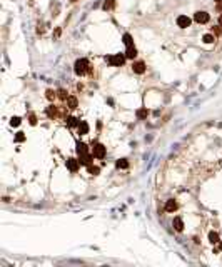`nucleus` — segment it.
I'll return each instance as SVG.
<instances>
[{
    "label": "nucleus",
    "mask_w": 222,
    "mask_h": 267,
    "mask_svg": "<svg viewBox=\"0 0 222 267\" xmlns=\"http://www.w3.org/2000/svg\"><path fill=\"white\" fill-rule=\"evenodd\" d=\"M92 155L95 159H104L105 157V147L102 144H92Z\"/></svg>",
    "instance_id": "nucleus-1"
},
{
    "label": "nucleus",
    "mask_w": 222,
    "mask_h": 267,
    "mask_svg": "<svg viewBox=\"0 0 222 267\" xmlns=\"http://www.w3.org/2000/svg\"><path fill=\"white\" fill-rule=\"evenodd\" d=\"M87 69H89V62L85 59H80V60L75 62V74L77 75H84L87 72Z\"/></svg>",
    "instance_id": "nucleus-2"
},
{
    "label": "nucleus",
    "mask_w": 222,
    "mask_h": 267,
    "mask_svg": "<svg viewBox=\"0 0 222 267\" xmlns=\"http://www.w3.org/2000/svg\"><path fill=\"white\" fill-rule=\"evenodd\" d=\"M194 20H196L197 24H207V22L211 20V17H209L207 12H196V14H194Z\"/></svg>",
    "instance_id": "nucleus-3"
},
{
    "label": "nucleus",
    "mask_w": 222,
    "mask_h": 267,
    "mask_svg": "<svg viewBox=\"0 0 222 267\" xmlns=\"http://www.w3.org/2000/svg\"><path fill=\"white\" fill-rule=\"evenodd\" d=\"M112 65H115V67H119V65H122L125 62V55H122V54H115V55H112V57H109L107 59Z\"/></svg>",
    "instance_id": "nucleus-4"
},
{
    "label": "nucleus",
    "mask_w": 222,
    "mask_h": 267,
    "mask_svg": "<svg viewBox=\"0 0 222 267\" xmlns=\"http://www.w3.org/2000/svg\"><path fill=\"white\" fill-rule=\"evenodd\" d=\"M177 25L181 27V29H187V27L191 25V19L187 15H179L177 17Z\"/></svg>",
    "instance_id": "nucleus-5"
},
{
    "label": "nucleus",
    "mask_w": 222,
    "mask_h": 267,
    "mask_svg": "<svg viewBox=\"0 0 222 267\" xmlns=\"http://www.w3.org/2000/svg\"><path fill=\"white\" fill-rule=\"evenodd\" d=\"M79 160H80V165H90L94 160L92 152H90V154L87 152V154H84V155H79Z\"/></svg>",
    "instance_id": "nucleus-6"
},
{
    "label": "nucleus",
    "mask_w": 222,
    "mask_h": 267,
    "mask_svg": "<svg viewBox=\"0 0 222 267\" xmlns=\"http://www.w3.org/2000/svg\"><path fill=\"white\" fill-rule=\"evenodd\" d=\"M79 165H80V160H77V159H69L67 160V169L70 170V172H77Z\"/></svg>",
    "instance_id": "nucleus-7"
},
{
    "label": "nucleus",
    "mask_w": 222,
    "mask_h": 267,
    "mask_svg": "<svg viewBox=\"0 0 222 267\" xmlns=\"http://www.w3.org/2000/svg\"><path fill=\"white\" fill-rule=\"evenodd\" d=\"M177 207H179V206H177L176 200H174V199H169L167 202H165V207H164V209H165V212H176Z\"/></svg>",
    "instance_id": "nucleus-8"
},
{
    "label": "nucleus",
    "mask_w": 222,
    "mask_h": 267,
    "mask_svg": "<svg viewBox=\"0 0 222 267\" xmlns=\"http://www.w3.org/2000/svg\"><path fill=\"white\" fill-rule=\"evenodd\" d=\"M172 226H174V229H176L177 232H182V231H184V221H182L181 217H174Z\"/></svg>",
    "instance_id": "nucleus-9"
},
{
    "label": "nucleus",
    "mask_w": 222,
    "mask_h": 267,
    "mask_svg": "<svg viewBox=\"0 0 222 267\" xmlns=\"http://www.w3.org/2000/svg\"><path fill=\"white\" fill-rule=\"evenodd\" d=\"M132 69H134L135 74H144L145 72V64L144 62H135L134 65H132Z\"/></svg>",
    "instance_id": "nucleus-10"
},
{
    "label": "nucleus",
    "mask_w": 222,
    "mask_h": 267,
    "mask_svg": "<svg viewBox=\"0 0 222 267\" xmlns=\"http://www.w3.org/2000/svg\"><path fill=\"white\" fill-rule=\"evenodd\" d=\"M79 134L80 135H85V134H89V124L84 122V120H80V124H79Z\"/></svg>",
    "instance_id": "nucleus-11"
},
{
    "label": "nucleus",
    "mask_w": 222,
    "mask_h": 267,
    "mask_svg": "<svg viewBox=\"0 0 222 267\" xmlns=\"http://www.w3.org/2000/svg\"><path fill=\"white\" fill-rule=\"evenodd\" d=\"M89 149H87V144H84V142H77V154L79 155H84L87 154Z\"/></svg>",
    "instance_id": "nucleus-12"
},
{
    "label": "nucleus",
    "mask_w": 222,
    "mask_h": 267,
    "mask_svg": "<svg viewBox=\"0 0 222 267\" xmlns=\"http://www.w3.org/2000/svg\"><path fill=\"white\" fill-rule=\"evenodd\" d=\"M125 57H127V59H134V57H137V49H135L134 45H132V47H127Z\"/></svg>",
    "instance_id": "nucleus-13"
},
{
    "label": "nucleus",
    "mask_w": 222,
    "mask_h": 267,
    "mask_svg": "<svg viewBox=\"0 0 222 267\" xmlns=\"http://www.w3.org/2000/svg\"><path fill=\"white\" fill-rule=\"evenodd\" d=\"M209 241H211L212 244H219V242H221V239H219V234H217L216 231H211V232H209Z\"/></svg>",
    "instance_id": "nucleus-14"
},
{
    "label": "nucleus",
    "mask_w": 222,
    "mask_h": 267,
    "mask_svg": "<svg viewBox=\"0 0 222 267\" xmlns=\"http://www.w3.org/2000/svg\"><path fill=\"white\" fill-rule=\"evenodd\" d=\"M79 124H80V120L75 117H67V125L69 127H79Z\"/></svg>",
    "instance_id": "nucleus-15"
},
{
    "label": "nucleus",
    "mask_w": 222,
    "mask_h": 267,
    "mask_svg": "<svg viewBox=\"0 0 222 267\" xmlns=\"http://www.w3.org/2000/svg\"><path fill=\"white\" fill-rule=\"evenodd\" d=\"M87 172H89L90 175H99L100 169H99L97 165H92V164H90V165H87Z\"/></svg>",
    "instance_id": "nucleus-16"
},
{
    "label": "nucleus",
    "mask_w": 222,
    "mask_h": 267,
    "mask_svg": "<svg viewBox=\"0 0 222 267\" xmlns=\"http://www.w3.org/2000/svg\"><path fill=\"white\" fill-rule=\"evenodd\" d=\"M115 165H117V169H127V167H129V162L125 159H119L115 162Z\"/></svg>",
    "instance_id": "nucleus-17"
},
{
    "label": "nucleus",
    "mask_w": 222,
    "mask_h": 267,
    "mask_svg": "<svg viewBox=\"0 0 222 267\" xmlns=\"http://www.w3.org/2000/svg\"><path fill=\"white\" fill-rule=\"evenodd\" d=\"M202 40H204V44H212V42L216 40V35H214V34H206V35L202 37Z\"/></svg>",
    "instance_id": "nucleus-18"
},
{
    "label": "nucleus",
    "mask_w": 222,
    "mask_h": 267,
    "mask_svg": "<svg viewBox=\"0 0 222 267\" xmlns=\"http://www.w3.org/2000/svg\"><path fill=\"white\" fill-rule=\"evenodd\" d=\"M67 104H69V107H70V109H75V107H77V99H75V97H69Z\"/></svg>",
    "instance_id": "nucleus-19"
},
{
    "label": "nucleus",
    "mask_w": 222,
    "mask_h": 267,
    "mask_svg": "<svg viewBox=\"0 0 222 267\" xmlns=\"http://www.w3.org/2000/svg\"><path fill=\"white\" fill-rule=\"evenodd\" d=\"M47 115H49V117H55V115H57V109L54 107V105H50V107L47 109Z\"/></svg>",
    "instance_id": "nucleus-20"
},
{
    "label": "nucleus",
    "mask_w": 222,
    "mask_h": 267,
    "mask_svg": "<svg viewBox=\"0 0 222 267\" xmlns=\"http://www.w3.org/2000/svg\"><path fill=\"white\" fill-rule=\"evenodd\" d=\"M124 42H125V45L127 47H132V37H130L129 34H125L124 35Z\"/></svg>",
    "instance_id": "nucleus-21"
},
{
    "label": "nucleus",
    "mask_w": 222,
    "mask_h": 267,
    "mask_svg": "<svg viewBox=\"0 0 222 267\" xmlns=\"http://www.w3.org/2000/svg\"><path fill=\"white\" fill-rule=\"evenodd\" d=\"M147 114H149V110H145V109H140L139 112H137V117H139V119H144Z\"/></svg>",
    "instance_id": "nucleus-22"
},
{
    "label": "nucleus",
    "mask_w": 222,
    "mask_h": 267,
    "mask_svg": "<svg viewBox=\"0 0 222 267\" xmlns=\"http://www.w3.org/2000/svg\"><path fill=\"white\" fill-rule=\"evenodd\" d=\"M221 29H222L221 25H219V27H214V29H212V32H211V34H214V35H216V37H219V35H221Z\"/></svg>",
    "instance_id": "nucleus-23"
},
{
    "label": "nucleus",
    "mask_w": 222,
    "mask_h": 267,
    "mask_svg": "<svg viewBox=\"0 0 222 267\" xmlns=\"http://www.w3.org/2000/svg\"><path fill=\"white\" fill-rule=\"evenodd\" d=\"M47 99H49V100H54V99H55V92H54V90H47Z\"/></svg>",
    "instance_id": "nucleus-24"
},
{
    "label": "nucleus",
    "mask_w": 222,
    "mask_h": 267,
    "mask_svg": "<svg viewBox=\"0 0 222 267\" xmlns=\"http://www.w3.org/2000/svg\"><path fill=\"white\" fill-rule=\"evenodd\" d=\"M24 139H25V135H24V132H19V134L15 135V140H17V142H22Z\"/></svg>",
    "instance_id": "nucleus-25"
},
{
    "label": "nucleus",
    "mask_w": 222,
    "mask_h": 267,
    "mask_svg": "<svg viewBox=\"0 0 222 267\" xmlns=\"http://www.w3.org/2000/svg\"><path fill=\"white\" fill-rule=\"evenodd\" d=\"M10 124L14 125V127H17V125H20V119H19V117H14V119H12V122H10Z\"/></svg>",
    "instance_id": "nucleus-26"
},
{
    "label": "nucleus",
    "mask_w": 222,
    "mask_h": 267,
    "mask_svg": "<svg viewBox=\"0 0 222 267\" xmlns=\"http://www.w3.org/2000/svg\"><path fill=\"white\" fill-rule=\"evenodd\" d=\"M59 94H60V99H64V100H65V99H69L67 92H65V90H64V89H60V90H59Z\"/></svg>",
    "instance_id": "nucleus-27"
},
{
    "label": "nucleus",
    "mask_w": 222,
    "mask_h": 267,
    "mask_svg": "<svg viewBox=\"0 0 222 267\" xmlns=\"http://www.w3.org/2000/svg\"><path fill=\"white\" fill-rule=\"evenodd\" d=\"M114 4H115L114 0H110V2H109V4H107V2H105V5H104V9H105V10H107V9H110V7H114Z\"/></svg>",
    "instance_id": "nucleus-28"
},
{
    "label": "nucleus",
    "mask_w": 222,
    "mask_h": 267,
    "mask_svg": "<svg viewBox=\"0 0 222 267\" xmlns=\"http://www.w3.org/2000/svg\"><path fill=\"white\" fill-rule=\"evenodd\" d=\"M35 124H37V117L32 114V115H30V125H35Z\"/></svg>",
    "instance_id": "nucleus-29"
},
{
    "label": "nucleus",
    "mask_w": 222,
    "mask_h": 267,
    "mask_svg": "<svg viewBox=\"0 0 222 267\" xmlns=\"http://www.w3.org/2000/svg\"><path fill=\"white\" fill-rule=\"evenodd\" d=\"M219 25L222 27V15H221V19H219Z\"/></svg>",
    "instance_id": "nucleus-30"
},
{
    "label": "nucleus",
    "mask_w": 222,
    "mask_h": 267,
    "mask_svg": "<svg viewBox=\"0 0 222 267\" xmlns=\"http://www.w3.org/2000/svg\"><path fill=\"white\" fill-rule=\"evenodd\" d=\"M219 249H221V251H222V241L219 242Z\"/></svg>",
    "instance_id": "nucleus-31"
},
{
    "label": "nucleus",
    "mask_w": 222,
    "mask_h": 267,
    "mask_svg": "<svg viewBox=\"0 0 222 267\" xmlns=\"http://www.w3.org/2000/svg\"><path fill=\"white\" fill-rule=\"evenodd\" d=\"M72 2H77V0H72Z\"/></svg>",
    "instance_id": "nucleus-32"
},
{
    "label": "nucleus",
    "mask_w": 222,
    "mask_h": 267,
    "mask_svg": "<svg viewBox=\"0 0 222 267\" xmlns=\"http://www.w3.org/2000/svg\"><path fill=\"white\" fill-rule=\"evenodd\" d=\"M216 2H221V0H216Z\"/></svg>",
    "instance_id": "nucleus-33"
}]
</instances>
